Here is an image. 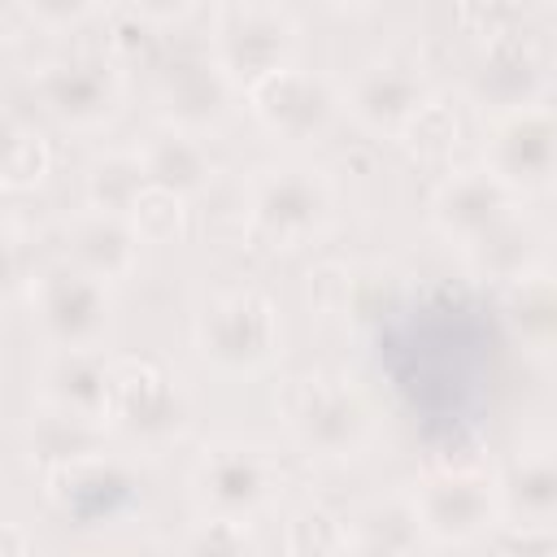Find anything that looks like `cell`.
<instances>
[{"label":"cell","mask_w":557,"mask_h":557,"mask_svg":"<svg viewBox=\"0 0 557 557\" xmlns=\"http://www.w3.org/2000/svg\"><path fill=\"white\" fill-rule=\"evenodd\" d=\"M278 413L292 440L326 461L357 457L374 435V413L361 387L335 370H305L287 379L278 392Z\"/></svg>","instance_id":"6da1fadb"},{"label":"cell","mask_w":557,"mask_h":557,"mask_svg":"<svg viewBox=\"0 0 557 557\" xmlns=\"http://www.w3.org/2000/svg\"><path fill=\"white\" fill-rule=\"evenodd\" d=\"M335 191L322 170L287 161L257 170L244 191V226L270 252H296L331 226Z\"/></svg>","instance_id":"7a4b0ae2"},{"label":"cell","mask_w":557,"mask_h":557,"mask_svg":"<svg viewBox=\"0 0 557 557\" xmlns=\"http://www.w3.org/2000/svg\"><path fill=\"white\" fill-rule=\"evenodd\" d=\"M196 348L222 374H257L283 348V322L265 292L226 287L196 313Z\"/></svg>","instance_id":"3957f363"},{"label":"cell","mask_w":557,"mask_h":557,"mask_svg":"<svg viewBox=\"0 0 557 557\" xmlns=\"http://www.w3.org/2000/svg\"><path fill=\"white\" fill-rule=\"evenodd\" d=\"M187 392L152 357H113L104 426L135 448H165L187 426Z\"/></svg>","instance_id":"277c9868"},{"label":"cell","mask_w":557,"mask_h":557,"mask_svg":"<svg viewBox=\"0 0 557 557\" xmlns=\"http://www.w3.org/2000/svg\"><path fill=\"white\" fill-rule=\"evenodd\" d=\"M30 322L52 348H100L113 326L109 283L74 261H57L26 283Z\"/></svg>","instance_id":"5b68a950"},{"label":"cell","mask_w":557,"mask_h":557,"mask_svg":"<svg viewBox=\"0 0 557 557\" xmlns=\"http://www.w3.org/2000/svg\"><path fill=\"white\" fill-rule=\"evenodd\" d=\"M339 96L335 87L313 74V70H300V65H278L270 70L265 78L248 83V109L252 117L274 135V139H287V144H309V139H322L335 117H339Z\"/></svg>","instance_id":"8992f818"},{"label":"cell","mask_w":557,"mask_h":557,"mask_svg":"<svg viewBox=\"0 0 557 557\" xmlns=\"http://www.w3.org/2000/svg\"><path fill=\"white\" fill-rule=\"evenodd\" d=\"M292 48H296V26L274 4L235 0V4H226L213 17L209 52L244 87L257 83V78H265L278 65H287L292 61Z\"/></svg>","instance_id":"52a82bcc"},{"label":"cell","mask_w":557,"mask_h":557,"mask_svg":"<svg viewBox=\"0 0 557 557\" xmlns=\"http://www.w3.org/2000/svg\"><path fill=\"white\" fill-rule=\"evenodd\" d=\"M191 487L209 513L248 518L274 496L278 461L270 457V448H261L252 440H218L200 453V461L191 470Z\"/></svg>","instance_id":"ba28073f"},{"label":"cell","mask_w":557,"mask_h":557,"mask_svg":"<svg viewBox=\"0 0 557 557\" xmlns=\"http://www.w3.org/2000/svg\"><path fill=\"white\" fill-rule=\"evenodd\" d=\"M48 496L61 513H70L74 522H117L126 518L144 487L135 479V470L122 461V457H109L104 448L87 453V457H74V461H61L48 470Z\"/></svg>","instance_id":"9c48e42d"},{"label":"cell","mask_w":557,"mask_h":557,"mask_svg":"<svg viewBox=\"0 0 557 557\" xmlns=\"http://www.w3.org/2000/svg\"><path fill=\"white\" fill-rule=\"evenodd\" d=\"M413 500H418L426 535L440 544H470L496 518H505L500 483L487 470H440V474L422 479Z\"/></svg>","instance_id":"30bf717a"},{"label":"cell","mask_w":557,"mask_h":557,"mask_svg":"<svg viewBox=\"0 0 557 557\" xmlns=\"http://www.w3.org/2000/svg\"><path fill=\"white\" fill-rule=\"evenodd\" d=\"M35 96L70 131H100L122 104V74L100 57H65L48 61L35 74Z\"/></svg>","instance_id":"8fae6325"},{"label":"cell","mask_w":557,"mask_h":557,"mask_svg":"<svg viewBox=\"0 0 557 557\" xmlns=\"http://www.w3.org/2000/svg\"><path fill=\"white\" fill-rule=\"evenodd\" d=\"M487 165L518 191L557 183V113L544 104L500 113L487 135Z\"/></svg>","instance_id":"7c38bea8"},{"label":"cell","mask_w":557,"mask_h":557,"mask_svg":"<svg viewBox=\"0 0 557 557\" xmlns=\"http://www.w3.org/2000/svg\"><path fill=\"white\" fill-rule=\"evenodd\" d=\"M518 209V187H509L487 161L457 170L453 178L440 183L435 200H431V222L444 239L453 244H474L487 231H496L500 222H509Z\"/></svg>","instance_id":"4fadbf2b"},{"label":"cell","mask_w":557,"mask_h":557,"mask_svg":"<svg viewBox=\"0 0 557 557\" xmlns=\"http://www.w3.org/2000/svg\"><path fill=\"white\" fill-rule=\"evenodd\" d=\"M344 104L348 113L374 131V135H400L409 126V117L426 104V83H422V70L409 61V57H370L348 91H344Z\"/></svg>","instance_id":"5bb4252c"},{"label":"cell","mask_w":557,"mask_h":557,"mask_svg":"<svg viewBox=\"0 0 557 557\" xmlns=\"http://www.w3.org/2000/svg\"><path fill=\"white\" fill-rule=\"evenodd\" d=\"M231 91H235V78L218 65L213 52H200V57H178L161 70L157 78V104H161V117L170 126H183V131H213L226 109H231Z\"/></svg>","instance_id":"9a60e30c"},{"label":"cell","mask_w":557,"mask_h":557,"mask_svg":"<svg viewBox=\"0 0 557 557\" xmlns=\"http://www.w3.org/2000/svg\"><path fill=\"white\" fill-rule=\"evenodd\" d=\"M540 91H544V65L535 48L518 30L492 35L470 74V96L492 113H509V109L535 104Z\"/></svg>","instance_id":"2e32d148"},{"label":"cell","mask_w":557,"mask_h":557,"mask_svg":"<svg viewBox=\"0 0 557 557\" xmlns=\"http://www.w3.org/2000/svg\"><path fill=\"white\" fill-rule=\"evenodd\" d=\"M500 509L509 527L553 535L557 531V444H527L500 470Z\"/></svg>","instance_id":"e0dca14e"},{"label":"cell","mask_w":557,"mask_h":557,"mask_svg":"<svg viewBox=\"0 0 557 557\" xmlns=\"http://www.w3.org/2000/svg\"><path fill=\"white\" fill-rule=\"evenodd\" d=\"M139 244L144 239L126 213H109V209L87 205L65 222V261L83 265L87 274H96L104 283H117L135 270Z\"/></svg>","instance_id":"ac0fdd59"},{"label":"cell","mask_w":557,"mask_h":557,"mask_svg":"<svg viewBox=\"0 0 557 557\" xmlns=\"http://www.w3.org/2000/svg\"><path fill=\"white\" fill-rule=\"evenodd\" d=\"M109 370H113V357H104V348H52L35 379L39 405L104 422Z\"/></svg>","instance_id":"d6986e66"},{"label":"cell","mask_w":557,"mask_h":557,"mask_svg":"<svg viewBox=\"0 0 557 557\" xmlns=\"http://www.w3.org/2000/svg\"><path fill=\"white\" fill-rule=\"evenodd\" d=\"M139 157L148 165V178L170 187V191H178V196H196L213 178V157L205 148V135L170 126V122L139 144Z\"/></svg>","instance_id":"ffe728a7"},{"label":"cell","mask_w":557,"mask_h":557,"mask_svg":"<svg viewBox=\"0 0 557 557\" xmlns=\"http://www.w3.org/2000/svg\"><path fill=\"white\" fill-rule=\"evenodd\" d=\"M505 322L531 352H557V270L513 274L505 283Z\"/></svg>","instance_id":"44dd1931"},{"label":"cell","mask_w":557,"mask_h":557,"mask_svg":"<svg viewBox=\"0 0 557 557\" xmlns=\"http://www.w3.org/2000/svg\"><path fill=\"white\" fill-rule=\"evenodd\" d=\"M348 540L361 553H409L418 548L426 535L422 513L413 492H396V496H374L370 505H361V513L348 522Z\"/></svg>","instance_id":"7402d4cb"},{"label":"cell","mask_w":557,"mask_h":557,"mask_svg":"<svg viewBox=\"0 0 557 557\" xmlns=\"http://www.w3.org/2000/svg\"><path fill=\"white\" fill-rule=\"evenodd\" d=\"M104 431H109L104 422H91V418H78V413H65V409L44 405L26 422V448H30L35 461H44L52 470L61 461H74V457L96 453Z\"/></svg>","instance_id":"603a6c76"},{"label":"cell","mask_w":557,"mask_h":557,"mask_svg":"<svg viewBox=\"0 0 557 557\" xmlns=\"http://www.w3.org/2000/svg\"><path fill=\"white\" fill-rule=\"evenodd\" d=\"M148 165L139 157V148H109L87 165V205L109 209V213H131V205L139 200V191L148 187Z\"/></svg>","instance_id":"cb8c5ba5"},{"label":"cell","mask_w":557,"mask_h":557,"mask_svg":"<svg viewBox=\"0 0 557 557\" xmlns=\"http://www.w3.org/2000/svg\"><path fill=\"white\" fill-rule=\"evenodd\" d=\"M466 252H470V265H474L479 274L509 283L513 274H522V270L535 265V235H531V231L518 222V213H513L509 222H500V226L487 231L483 239L466 244Z\"/></svg>","instance_id":"d4e9b609"},{"label":"cell","mask_w":557,"mask_h":557,"mask_svg":"<svg viewBox=\"0 0 557 557\" xmlns=\"http://www.w3.org/2000/svg\"><path fill=\"white\" fill-rule=\"evenodd\" d=\"M52 170V148L44 139V131H35V122H17L9 126L4 139V187L9 191H30L48 178Z\"/></svg>","instance_id":"484cf974"},{"label":"cell","mask_w":557,"mask_h":557,"mask_svg":"<svg viewBox=\"0 0 557 557\" xmlns=\"http://www.w3.org/2000/svg\"><path fill=\"white\" fill-rule=\"evenodd\" d=\"M183 200L187 196H178L161 183H148L126 218H131V226L139 231L144 244H174L183 235Z\"/></svg>","instance_id":"4316f807"},{"label":"cell","mask_w":557,"mask_h":557,"mask_svg":"<svg viewBox=\"0 0 557 557\" xmlns=\"http://www.w3.org/2000/svg\"><path fill=\"white\" fill-rule=\"evenodd\" d=\"M457 135H461V122H457L453 104H444V100H426V104L409 117V126L400 131V139H405L418 157H444V152H453Z\"/></svg>","instance_id":"83f0119b"},{"label":"cell","mask_w":557,"mask_h":557,"mask_svg":"<svg viewBox=\"0 0 557 557\" xmlns=\"http://www.w3.org/2000/svg\"><path fill=\"white\" fill-rule=\"evenodd\" d=\"M287 548H296V553H335V548H352L348 522H339V518L326 513L322 505H305V509H296L292 522H287Z\"/></svg>","instance_id":"f1b7e54d"},{"label":"cell","mask_w":557,"mask_h":557,"mask_svg":"<svg viewBox=\"0 0 557 557\" xmlns=\"http://www.w3.org/2000/svg\"><path fill=\"white\" fill-rule=\"evenodd\" d=\"M457 17L479 35H505L522 17V0H457Z\"/></svg>","instance_id":"f546056e"},{"label":"cell","mask_w":557,"mask_h":557,"mask_svg":"<svg viewBox=\"0 0 557 557\" xmlns=\"http://www.w3.org/2000/svg\"><path fill=\"white\" fill-rule=\"evenodd\" d=\"M191 548H196V553H244V548H252V540H248V531H244V518H222V513H213V518L196 522Z\"/></svg>","instance_id":"4dcf8cb0"},{"label":"cell","mask_w":557,"mask_h":557,"mask_svg":"<svg viewBox=\"0 0 557 557\" xmlns=\"http://www.w3.org/2000/svg\"><path fill=\"white\" fill-rule=\"evenodd\" d=\"M104 0H22L26 17L39 22L44 30H70V26H83Z\"/></svg>","instance_id":"1f68e13d"},{"label":"cell","mask_w":557,"mask_h":557,"mask_svg":"<svg viewBox=\"0 0 557 557\" xmlns=\"http://www.w3.org/2000/svg\"><path fill=\"white\" fill-rule=\"evenodd\" d=\"M131 9H135V17H144L152 26H165V22L187 17L196 9V0H131Z\"/></svg>","instance_id":"d6a6232c"},{"label":"cell","mask_w":557,"mask_h":557,"mask_svg":"<svg viewBox=\"0 0 557 557\" xmlns=\"http://www.w3.org/2000/svg\"><path fill=\"white\" fill-rule=\"evenodd\" d=\"M335 4H344V9H366V4H379V0H335Z\"/></svg>","instance_id":"836d02e7"}]
</instances>
